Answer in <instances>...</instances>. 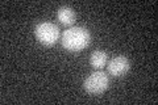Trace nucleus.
I'll list each match as a JSON object with an SVG mask.
<instances>
[{
  "label": "nucleus",
  "mask_w": 158,
  "mask_h": 105,
  "mask_svg": "<svg viewBox=\"0 0 158 105\" xmlns=\"http://www.w3.org/2000/svg\"><path fill=\"white\" fill-rule=\"evenodd\" d=\"M90 63L95 70H102L108 63V54L104 50H95L90 57Z\"/></svg>",
  "instance_id": "obj_6"
},
{
  "label": "nucleus",
  "mask_w": 158,
  "mask_h": 105,
  "mask_svg": "<svg viewBox=\"0 0 158 105\" xmlns=\"http://www.w3.org/2000/svg\"><path fill=\"white\" fill-rule=\"evenodd\" d=\"M108 87H110V78L108 74L103 72L102 70L88 75L83 82V88L90 95H102L107 91Z\"/></svg>",
  "instance_id": "obj_3"
},
{
  "label": "nucleus",
  "mask_w": 158,
  "mask_h": 105,
  "mask_svg": "<svg viewBox=\"0 0 158 105\" xmlns=\"http://www.w3.org/2000/svg\"><path fill=\"white\" fill-rule=\"evenodd\" d=\"M61 43L63 49L71 53H78L87 49L91 43V33L83 26H71L62 33Z\"/></svg>",
  "instance_id": "obj_1"
},
{
  "label": "nucleus",
  "mask_w": 158,
  "mask_h": 105,
  "mask_svg": "<svg viewBox=\"0 0 158 105\" xmlns=\"http://www.w3.org/2000/svg\"><path fill=\"white\" fill-rule=\"evenodd\" d=\"M108 74L113 78H120L129 71L131 68V62L129 59L124 55H117L115 58H112L110 62L107 63Z\"/></svg>",
  "instance_id": "obj_4"
},
{
  "label": "nucleus",
  "mask_w": 158,
  "mask_h": 105,
  "mask_svg": "<svg viewBox=\"0 0 158 105\" xmlns=\"http://www.w3.org/2000/svg\"><path fill=\"white\" fill-rule=\"evenodd\" d=\"M34 36H36L37 41L41 45L52 47L58 42L59 36H61V30L53 22H40L34 28Z\"/></svg>",
  "instance_id": "obj_2"
},
{
  "label": "nucleus",
  "mask_w": 158,
  "mask_h": 105,
  "mask_svg": "<svg viewBox=\"0 0 158 105\" xmlns=\"http://www.w3.org/2000/svg\"><path fill=\"white\" fill-rule=\"evenodd\" d=\"M57 20L65 26H71L77 21V13L71 7L63 6L58 9L57 12Z\"/></svg>",
  "instance_id": "obj_5"
}]
</instances>
